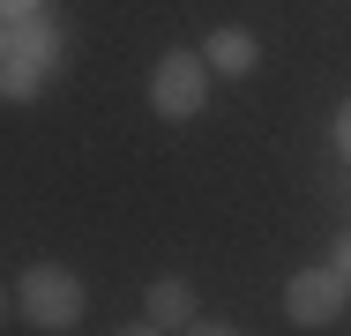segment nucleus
<instances>
[{"label":"nucleus","mask_w":351,"mask_h":336,"mask_svg":"<svg viewBox=\"0 0 351 336\" xmlns=\"http://www.w3.org/2000/svg\"><path fill=\"white\" fill-rule=\"evenodd\" d=\"M337 269H344V276H351V232H344V239H337Z\"/></svg>","instance_id":"11"},{"label":"nucleus","mask_w":351,"mask_h":336,"mask_svg":"<svg viewBox=\"0 0 351 336\" xmlns=\"http://www.w3.org/2000/svg\"><path fill=\"white\" fill-rule=\"evenodd\" d=\"M344 149H351V105H344Z\"/></svg>","instance_id":"13"},{"label":"nucleus","mask_w":351,"mask_h":336,"mask_svg":"<svg viewBox=\"0 0 351 336\" xmlns=\"http://www.w3.org/2000/svg\"><path fill=\"white\" fill-rule=\"evenodd\" d=\"M38 75H45V67H30V60H15V53H8V60H0V90H8V97H30V90H38Z\"/></svg>","instance_id":"7"},{"label":"nucleus","mask_w":351,"mask_h":336,"mask_svg":"<svg viewBox=\"0 0 351 336\" xmlns=\"http://www.w3.org/2000/svg\"><path fill=\"white\" fill-rule=\"evenodd\" d=\"M8 53L30 67H45V75H60V30L45 23V15H15L8 23Z\"/></svg>","instance_id":"4"},{"label":"nucleus","mask_w":351,"mask_h":336,"mask_svg":"<svg viewBox=\"0 0 351 336\" xmlns=\"http://www.w3.org/2000/svg\"><path fill=\"white\" fill-rule=\"evenodd\" d=\"M82 307H90V291H82V276L60 269V262H30L23 284H15V314H23L30 329H75Z\"/></svg>","instance_id":"1"},{"label":"nucleus","mask_w":351,"mask_h":336,"mask_svg":"<svg viewBox=\"0 0 351 336\" xmlns=\"http://www.w3.org/2000/svg\"><path fill=\"white\" fill-rule=\"evenodd\" d=\"M284 314H291L299 329H329L337 314H351V276L337 262L291 269V284H284Z\"/></svg>","instance_id":"2"},{"label":"nucleus","mask_w":351,"mask_h":336,"mask_svg":"<svg viewBox=\"0 0 351 336\" xmlns=\"http://www.w3.org/2000/svg\"><path fill=\"white\" fill-rule=\"evenodd\" d=\"M8 314H15V291H0V322H8Z\"/></svg>","instance_id":"12"},{"label":"nucleus","mask_w":351,"mask_h":336,"mask_svg":"<svg viewBox=\"0 0 351 336\" xmlns=\"http://www.w3.org/2000/svg\"><path fill=\"white\" fill-rule=\"evenodd\" d=\"M0 60H8V23H0Z\"/></svg>","instance_id":"14"},{"label":"nucleus","mask_w":351,"mask_h":336,"mask_svg":"<svg viewBox=\"0 0 351 336\" xmlns=\"http://www.w3.org/2000/svg\"><path fill=\"white\" fill-rule=\"evenodd\" d=\"M112 336H165L157 322H128V329H112Z\"/></svg>","instance_id":"10"},{"label":"nucleus","mask_w":351,"mask_h":336,"mask_svg":"<svg viewBox=\"0 0 351 336\" xmlns=\"http://www.w3.org/2000/svg\"><path fill=\"white\" fill-rule=\"evenodd\" d=\"M202 60H210L217 75H254V67H262V38H254V30H239V23H224V30H210Z\"/></svg>","instance_id":"6"},{"label":"nucleus","mask_w":351,"mask_h":336,"mask_svg":"<svg viewBox=\"0 0 351 336\" xmlns=\"http://www.w3.org/2000/svg\"><path fill=\"white\" fill-rule=\"evenodd\" d=\"M180 336H247V329H232V322H187Z\"/></svg>","instance_id":"8"},{"label":"nucleus","mask_w":351,"mask_h":336,"mask_svg":"<svg viewBox=\"0 0 351 336\" xmlns=\"http://www.w3.org/2000/svg\"><path fill=\"white\" fill-rule=\"evenodd\" d=\"M15 15H38V0H0V23H15Z\"/></svg>","instance_id":"9"},{"label":"nucleus","mask_w":351,"mask_h":336,"mask_svg":"<svg viewBox=\"0 0 351 336\" xmlns=\"http://www.w3.org/2000/svg\"><path fill=\"white\" fill-rule=\"evenodd\" d=\"M142 322H157V329H187V322H195V284H187V276H157V284L142 291Z\"/></svg>","instance_id":"5"},{"label":"nucleus","mask_w":351,"mask_h":336,"mask_svg":"<svg viewBox=\"0 0 351 336\" xmlns=\"http://www.w3.org/2000/svg\"><path fill=\"white\" fill-rule=\"evenodd\" d=\"M149 105H157V120H195L210 105V60L202 53H165L149 67Z\"/></svg>","instance_id":"3"}]
</instances>
